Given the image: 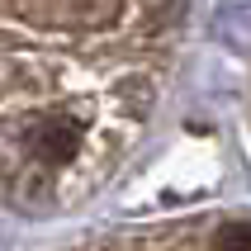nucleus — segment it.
<instances>
[{
  "instance_id": "nucleus-2",
  "label": "nucleus",
  "mask_w": 251,
  "mask_h": 251,
  "mask_svg": "<svg viewBox=\"0 0 251 251\" xmlns=\"http://www.w3.org/2000/svg\"><path fill=\"white\" fill-rule=\"evenodd\" d=\"M218 251H251V223H227L218 232Z\"/></svg>"
},
{
  "instance_id": "nucleus-1",
  "label": "nucleus",
  "mask_w": 251,
  "mask_h": 251,
  "mask_svg": "<svg viewBox=\"0 0 251 251\" xmlns=\"http://www.w3.org/2000/svg\"><path fill=\"white\" fill-rule=\"evenodd\" d=\"M28 152L43 166H71V156L81 152V119H71V114L38 119L33 133H28Z\"/></svg>"
}]
</instances>
